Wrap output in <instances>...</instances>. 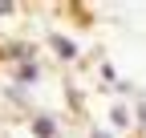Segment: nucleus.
Here are the masks:
<instances>
[{
    "instance_id": "6",
    "label": "nucleus",
    "mask_w": 146,
    "mask_h": 138,
    "mask_svg": "<svg viewBox=\"0 0 146 138\" xmlns=\"http://www.w3.org/2000/svg\"><path fill=\"white\" fill-rule=\"evenodd\" d=\"M94 138H110V134H106V130H98V134H94Z\"/></svg>"
},
{
    "instance_id": "5",
    "label": "nucleus",
    "mask_w": 146,
    "mask_h": 138,
    "mask_svg": "<svg viewBox=\"0 0 146 138\" xmlns=\"http://www.w3.org/2000/svg\"><path fill=\"white\" fill-rule=\"evenodd\" d=\"M12 8H16V4H8V0H0V16H8Z\"/></svg>"
},
{
    "instance_id": "3",
    "label": "nucleus",
    "mask_w": 146,
    "mask_h": 138,
    "mask_svg": "<svg viewBox=\"0 0 146 138\" xmlns=\"http://www.w3.org/2000/svg\"><path fill=\"white\" fill-rule=\"evenodd\" d=\"M110 118H114V126H126V122H130V114H126L122 106H114V110H110Z\"/></svg>"
},
{
    "instance_id": "1",
    "label": "nucleus",
    "mask_w": 146,
    "mask_h": 138,
    "mask_svg": "<svg viewBox=\"0 0 146 138\" xmlns=\"http://www.w3.org/2000/svg\"><path fill=\"white\" fill-rule=\"evenodd\" d=\"M33 134L36 138H57V122L53 118H33Z\"/></svg>"
},
{
    "instance_id": "4",
    "label": "nucleus",
    "mask_w": 146,
    "mask_h": 138,
    "mask_svg": "<svg viewBox=\"0 0 146 138\" xmlns=\"http://www.w3.org/2000/svg\"><path fill=\"white\" fill-rule=\"evenodd\" d=\"M21 81H36V65H21Z\"/></svg>"
},
{
    "instance_id": "2",
    "label": "nucleus",
    "mask_w": 146,
    "mask_h": 138,
    "mask_svg": "<svg viewBox=\"0 0 146 138\" xmlns=\"http://www.w3.org/2000/svg\"><path fill=\"white\" fill-rule=\"evenodd\" d=\"M53 49H57L61 57H73V53H77V49H73V45H69L65 37H53Z\"/></svg>"
}]
</instances>
